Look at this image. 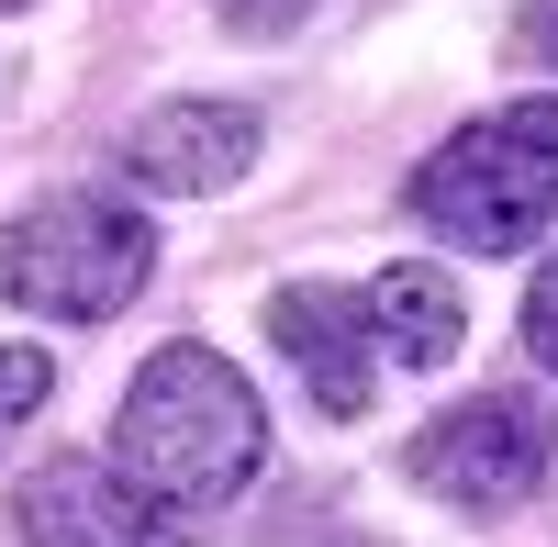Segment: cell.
Wrapping results in <instances>:
<instances>
[{
  "instance_id": "cell-1",
  "label": "cell",
  "mask_w": 558,
  "mask_h": 547,
  "mask_svg": "<svg viewBox=\"0 0 558 547\" xmlns=\"http://www.w3.org/2000/svg\"><path fill=\"white\" fill-rule=\"evenodd\" d=\"M268 336L302 369V391L347 425V414L380 402V369H447L458 336H470V302H458L447 268L402 257L380 280H291V291H268Z\"/></svg>"
},
{
  "instance_id": "cell-2",
  "label": "cell",
  "mask_w": 558,
  "mask_h": 547,
  "mask_svg": "<svg viewBox=\"0 0 558 547\" xmlns=\"http://www.w3.org/2000/svg\"><path fill=\"white\" fill-rule=\"evenodd\" d=\"M268 459V414H257V391L235 357H213V347H157L146 369H134L123 391V414H112V470L146 491L157 514H223L235 491L257 481Z\"/></svg>"
},
{
  "instance_id": "cell-3",
  "label": "cell",
  "mask_w": 558,
  "mask_h": 547,
  "mask_svg": "<svg viewBox=\"0 0 558 547\" xmlns=\"http://www.w3.org/2000/svg\"><path fill=\"white\" fill-rule=\"evenodd\" d=\"M413 223L458 257H525L558 223V101H502L413 168Z\"/></svg>"
},
{
  "instance_id": "cell-4",
  "label": "cell",
  "mask_w": 558,
  "mask_h": 547,
  "mask_svg": "<svg viewBox=\"0 0 558 547\" xmlns=\"http://www.w3.org/2000/svg\"><path fill=\"white\" fill-rule=\"evenodd\" d=\"M157 280V223L112 191H45L0 235V291L45 325H112Z\"/></svg>"
},
{
  "instance_id": "cell-5",
  "label": "cell",
  "mask_w": 558,
  "mask_h": 547,
  "mask_svg": "<svg viewBox=\"0 0 558 547\" xmlns=\"http://www.w3.org/2000/svg\"><path fill=\"white\" fill-rule=\"evenodd\" d=\"M402 470H413V491H436L447 514H525L558 481V402L470 391V402H447L436 425H413Z\"/></svg>"
},
{
  "instance_id": "cell-6",
  "label": "cell",
  "mask_w": 558,
  "mask_h": 547,
  "mask_svg": "<svg viewBox=\"0 0 558 547\" xmlns=\"http://www.w3.org/2000/svg\"><path fill=\"white\" fill-rule=\"evenodd\" d=\"M23 547H191V525L157 514L112 459H45L12 503Z\"/></svg>"
},
{
  "instance_id": "cell-7",
  "label": "cell",
  "mask_w": 558,
  "mask_h": 547,
  "mask_svg": "<svg viewBox=\"0 0 558 547\" xmlns=\"http://www.w3.org/2000/svg\"><path fill=\"white\" fill-rule=\"evenodd\" d=\"M257 146H268V123L246 101H157L123 134V179L134 191H168V202H202V191H235L257 168Z\"/></svg>"
},
{
  "instance_id": "cell-8",
  "label": "cell",
  "mask_w": 558,
  "mask_h": 547,
  "mask_svg": "<svg viewBox=\"0 0 558 547\" xmlns=\"http://www.w3.org/2000/svg\"><path fill=\"white\" fill-rule=\"evenodd\" d=\"M57 391V369H45V347H0V447H12L34 425V402Z\"/></svg>"
},
{
  "instance_id": "cell-9",
  "label": "cell",
  "mask_w": 558,
  "mask_h": 547,
  "mask_svg": "<svg viewBox=\"0 0 558 547\" xmlns=\"http://www.w3.org/2000/svg\"><path fill=\"white\" fill-rule=\"evenodd\" d=\"M525 357H536V369L558 380V257L536 268V291H525Z\"/></svg>"
},
{
  "instance_id": "cell-10",
  "label": "cell",
  "mask_w": 558,
  "mask_h": 547,
  "mask_svg": "<svg viewBox=\"0 0 558 547\" xmlns=\"http://www.w3.org/2000/svg\"><path fill=\"white\" fill-rule=\"evenodd\" d=\"M525 57L558 68V0H536V12H525Z\"/></svg>"
},
{
  "instance_id": "cell-11",
  "label": "cell",
  "mask_w": 558,
  "mask_h": 547,
  "mask_svg": "<svg viewBox=\"0 0 558 547\" xmlns=\"http://www.w3.org/2000/svg\"><path fill=\"white\" fill-rule=\"evenodd\" d=\"M0 12H23V0H0Z\"/></svg>"
}]
</instances>
